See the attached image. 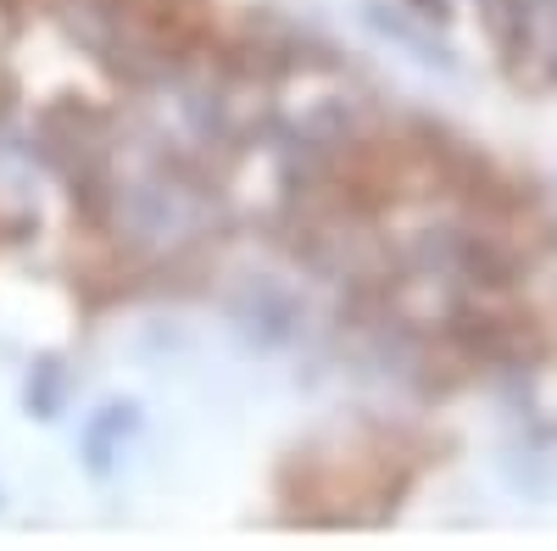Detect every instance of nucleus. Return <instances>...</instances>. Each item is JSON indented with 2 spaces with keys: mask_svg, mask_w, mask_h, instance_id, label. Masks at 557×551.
Masks as SVG:
<instances>
[{
  "mask_svg": "<svg viewBox=\"0 0 557 551\" xmlns=\"http://www.w3.org/2000/svg\"><path fill=\"white\" fill-rule=\"evenodd\" d=\"M134 429V406H107L101 418H89L84 424V456H89V468L107 474L112 468V446Z\"/></svg>",
  "mask_w": 557,
  "mask_h": 551,
  "instance_id": "1",
  "label": "nucleus"
},
{
  "mask_svg": "<svg viewBox=\"0 0 557 551\" xmlns=\"http://www.w3.org/2000/svg\"><path fill=\"white\" fill-rule=\"evenodd\" d=\"M28 406H34V418H57V406H62V367H57V362H39V367H34Z\"/></svg>",
  "mask_w": 557,
  "mask_h": 551,
  "instance_id": "2",
  "label": "nucleus"
},
{
  "mask_svg": "<svg viewBox=\"0 0 557 551\" xmlns=\"http://www.w3.org/2000/svg\"><path fill=\"white\" fill-rule=\"evenodd\" d=\"M407 7H412L418 17H441V12H446V0H407Z\"/></svg>",
  "mask_w": 557,
  "mask_h": 551,
  "instance_id": "3",
  "label": "nucleus"
}]
</instances>
